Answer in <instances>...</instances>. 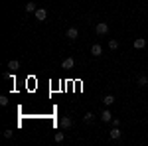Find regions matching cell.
Segmentation results:
<instances>
[{"mask_svg":"<svg viewBox=\"0 0 148 146\" xmlns=\"http://www.w3.org/2000/svg\"><path fill=\"white\" fill-rule=\"evenodd\" d=\"M95 32H97V36L109 34V24H107V22H99L97 26H95Z\"/></svg>","mask_w":148,"mask_h":146,"instance_id":"1","label":"cell"},{"mask_svg":"<svg viewBox=\"0 0 148 146\" xmlns=\"http://www.w3.org/2000/svg\"><path fill=\"white\" fill-rule=\"evenodd\" d=\"M34 16H36L38 22H46V20H47V10H46V8H38V10L34 12Z\"/></svg>","mask_w":148,"mask_h":146,"instance_id":"2","label":"cell"},{"mask_svg":"<svg viewBox=\"0 0 148 146\" xmlns=\"http://www.w3.org/2000/svg\"><path fill=\"white\" fill-rule=\"evenodd\" d=\"M65 36H67V40H71V42H75V40L79 38V30H77V28H69L67 32H65Z\"/></svg>","mask_w":148,"mask_h":146,"instance_id":"3","label":"cell"},{"mask_svg":"<svg viewBox=\"0 0 148 146\" xmlns=\"http://www.w3.org/2000/svg\"><path fill=\"white\" fill-rule=\"evenodd\" d=\"M71 119H69V117H63V119H61V121H59V126H61V128H63V130H69V128H71Z\"/></svg>","mask_w":148,"mask_h":146,"instance_id":"4","label":"cell"},{"mask_svg":"<svg viewBox=\"0 0 148 146\" xmlns=\"http://www.w3.org/2000/svg\"><path fill=\"white\" fill-rule=\"evenodd\" d=\"M91 56H93V57L103 56V47H101L99 44H93V45H91Z\"/></svg>","mask_w":148,"mask_h":146,"instance_id":"5","label":"cell"},{"mask_svg":"<svg viewBox=\"0 0 148 146\" xmlns=\"http://www.w3.org/2000/svg\"><path fill=\"white\" fill-rule=\"evenodd\" d=\"M132 45H134L136 49H144V47H146V40H144V38H136V40L132 42Z\"/></svg>","mask_w":148,"mask_h":146,"instance_id":"6","label":"cell"},{"mask_svg":"<svg viewBox=\"0 0 148 146\" xmlns=\"http://www.w3.org/2000/svg\"><path fill=\"white\" fill-rule=\"evenodd\" d=\"M101 121H103V123H111V121H113V114H111L109 109H105V111L101 112Z\"/></svg>","mask_w":148,"mask_h":146,"instance_id":"7","label":"cell"},{"mask_svg":"<svg viewBox=\"0 0 148 146\" xmlns=\"http://www.w3.org/2000/svg\"><path fill=\"white\" fill-rule=\"evenodd\" d=\"M121 134H123V132H121V128H119V126H113V130L109 132V136H111L113 140H119V138H121Z\"/></svg>","mask_w":148,"mask_h":146,"instance_id":"8","label":"cell"},{"mask_svg":"<svg viewBox=\"0 0 148 146\" xmlns=\"http://www.w3.org/2000/svg\"><path fill=\"white\" fill-rule=\"evenodd\" d=\"M73 65H75V61H73L71 57H65L63 63H61V67H63V69H73Z\"/></svg>","mask_w":148,"mask_h":146,"instance_id":"9","label":"cell"},{"mask_svg":"<svg viewBox=\"0 0 148 146\" xmlns=\"http://www.w3.org/2000/svg\"><path fill=\"white\" fill-rule=\"evenodd\" d=\"M136 83L140 85V87H146V85H148V75H138Z\"/></svg>","mask_w":148,"mask_h":146,"instance_id":"10","label":"cell"},{"mask_svg":"<svg viewBox=\"0 0 148 146\" xmlns=\"http://www.w3.org/2000/svg\"><path fill=\"white\" fill-rule=\"evenodd\" d=\"M8 69H12V71H18V69H20V61H18V59H12V61H8Z\"/></svg>","mask_w":148,"mask_h":146,"instance_id":"11","label":"cell"},{"mask_svg":"<svg viewBox=\"0 0 148 146\" xmlns=\"http://www.w3.org/2000/svg\"><path fill=\"white\" fill-rule=\"evenodd\" d=\"M93 121H95V114H93V112H87V114L83 117V123L85 124H91Z\"/></svg>","mask_w":148,"mask_h":146,"instance_id":"12","label":"cell"},{"mask_svg":"<svg viewBox=\"0 0 148 146\" xmlns=\"http://www.w3.org/2000/svg\"><path fill=\"white\" fill-rule=\"evenodd\" d=\"M103 103H105L107 107H111V105L114 103V97H113V95H105V99H103Z\"/></svg>","mask_w":148,"mask_h":146,"instance_id":"13","label":"cell"},{"mask_svg":"<svg viewBox=\"0 0 148 146\" xmlns=\"http://www.w3.org/2000/svg\"><path fill=\"white\" fill-rule=\"evenodd\" d=\"M38 10V6H36L34 2H28V4H26V12H28V14H30V12H36Z\"/></svg>","mask_w":148,"mask_h":146,"instance_id":"14","label":"cell"},{"mask_svg":"<svg viewBox=\"0 0 148 146\" xmlns=\"http://www.w3.org/2000/svg\"><path fill=\"white\" fill-rule=\"evenodd\" d=\"M53 140H56V142H63V140H65V134H63V132H56Z\"/></svg>","mask_w":148,"mask_h":146,"instance_id":"15","label":"cell"},{"mask_svg":"<svg viewBox=\"0 0 148 146\" xmlns=\"http://www.w3.org/2000/svg\"><path fill=\"white\" fill-rule=\"evenodd\" d=\"M109 47H111V49H119V42H116V40H111V42H109Z\"/></svg>","mask_w":148,"mask_h":146,"instance_id":"16","label":"cell"},{"mask_svg":"<svg viewBox=\"0 0 148 146\" xmlns=\"http://www.w3.org/2000/svg\"><path fill=\"white\" fill-rule=\"evenodd\" d=\"M0 105H2V107H6V105H8V97H6V95H2V97H0Z\"/></svg>","mask_w":148,"mask_h":146,"instance_id":"17","label":"cell"},{"mask_svg":"<svg viewBox=\"0 0 148 146\" xmlns=\"http://www.w3.org/2000/svg\"><path fill=\"white\" fill-rule=\"evenodd\" d=\"M12 136H14L12 130H4V138H12Z\"/></svg>","mask_w":148,"mask_h":146,"instance_id":"18","label":"cell"},{"mask_svg":"<svg viewBox=\"0 0 148 146\" xmlns=\"http://www.w3.org/2000/svg\"><path fill=\"white\" fill-rule=\"evenodd\" d=\"M111 123H113V126H119V124H121V121H119V119H113Z\"/></svg>","mask_w":148,"mask_h":146,"instance_id":"19","label":"cell"}]
</instances>
